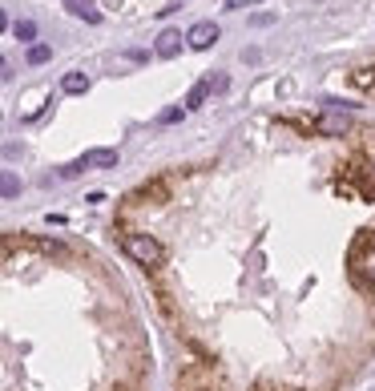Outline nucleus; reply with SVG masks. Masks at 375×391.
Wrapping results in <instances>:
<instances>
[{"label": "nucleus", "mask_w": 375, "mask_h": 391, "mask_svg": "<svg viewBox=\"0 0 375 391\" xmlns=\"http://www.w3.org/2000/svg\"><path fill=\"white\" fill-rule=\"evenodd\" d=\"M371 246H375V234H371Z\"/></svg>", "instance_id": "obj_21"}, {"label": "nucleus", "mask_w": 375, "mask_h": 391, "mask_svg": "<svg viewBox=\"0 0 375 391\" xmlns=\"http://www.w3.org/2000/svg\"><path fill=\"white\" fill-rule=\"evenodd\" d=\"M121 250L129 254L138 266H150V270L165 263V246L153 238V234H146V230H129V234L121 238Z\"/></svg>", "instance_id": "obj_1"}, {"label": "nucleus", "mask_w": 375, "mask_h": 391, "mask_svg": "<svg viewBox=\"0 0 375 391\" xmlns=\"http://www.w3.org/2000/svg\"><path fill=\"white\" fill-rule=\"evenodd\" d=\"M21 194V177L13 170H0V198H16Z\"/></svg>", "instance_id": "obj_9"}, {"label": "nucleus", "mask_w": 375, "mask_h": 391, "mask_svg": "<svg viewBox=\"0 0 375 391\" xmlns=\"http://www.w3.org/2000/svg\"><path fill=\"white\" fill-rule=\"evenodd\" d=\"M0 69H4V57H0Z\"/></svg>", "instance_id": "obj_20"}, {"label": "nucleus", "mask_w": 375, "mask_h": 391, "mask_svg": "<svg viewBox=\"0 0 375 391\" xmlns=\"http://www.w3.org/2000/svg\"><path fill=\"white\" fill-rule=\"evenodd\" d=\"M271 21H275V16H271V13H259V16H250V25H259V28H266V25H271Z\"/></svg>", "instance_id": "obj_15"}, {"label": "nucleus", "mask_w": 375, "mask_h": 391, "mask_svg": "<svg viewBox=\"0 0 375 391\" xmlns=\"http://www.w3.org/2000/svg\"><path fill=\"white\" fill-rule=\"evenodd\" d=\"M158 121H162V126H174V121H182V109H165Z\"/></svg>", "instance_id": "obj_14"}, {"label": "nucleus", "mask_w": 375, "mask_h": 391, "mask_svg": "<svg viewBox=\"0 0 375 391\" xmlns=\"http://www.w3.org/2000/svg\"><path fill=\"white\" fill-rule=\"evenodd\" d=\"M214 40H218V25H214V21H198V25L186 33V45H190V49H198V53L210 49Z\"/></svg>", "instance_id": "obj_3"}, {"label": "nucleus", "mask_w": 375, "mask_h": 391, "mask_svg": "<svg viewBox=\"0 0 375 391\" xmlns=\"http://www.w3.org/2000/svg\"><path fill=\"white\" fill-rule=\"evenodd\" d=\"M81 162H85V170L89 165H93V170H113V165H117V150H89Z\"/></svg>", "instance_id": "obj_5"}, {"label": "nucleus", "mask_w": 375, "mask_h": 391, "mask_svg": "<svg viewBox=\"0 0 375 391\" xmlns=\"http://www.w3.org/2000/svg\"><path fill=\"white\" fill-rule=\"evenodd\" d=\"M250 4H259V0H246V9H250Z\"/></svg>", "instance_id": "obj_19"}, {"label": "nucleus", "mask_w": 375, "mask_h": 391, "mask_svg": "<svg viewBox=\"0 0 375 391\" xmlns=\"http://www.w3.org/2000/svg\"><path fill=\"white\" fill-rule=\"evenodd\" d=\"M226 9H230V13H238V9H246V0H226Z\"/></svg>", "instance_id": "obj_16"}, {"label": "nucleus", "mask_w": 375, "mask_h": 391, "mask_svg": "<svg viewBox=\"0 0 375 391\" xmlns=\"http://www.w3.org/2000/svg\"><path fill=\"white\" fill-rule=\"evenodd\" d=\"M25 57H28V65H45L53 57V49H49V45H28Z\"/></svg>", "instance_id": "obj_12"}, {"label": "nucleus", "mask_w": 375, "mask_h": 391, "mask_svg": "<svg viewBox=\"0 0 375 391\" xmlns=\"http://www.w3.org/2000/svg\"><path fill=\"white\" fill-rule=\"evenodd\" d=\"M182 33H178V28H165L162 37H158V45H153V53H158V57H162V61H174L178 53H182Z\"/></svg>", "instance_id": "obj_4"}, {"label": "nucleus", "mask_w": 375, "mask_h": 391, "mask_svg": "<svg viewBox=\"0 0 375 391\" xmlns=\"http://www.w3.org/2000/svg\"><path fill=\"white\" fill-rule=\"evenodd\" d=\"M4 28H9V16H4V9H0V33H4Z\"/></svg>", "instance_id": "obj_17"}, {"label": "nucleus", "mask_w": 375, "mask_h": 391, "mask_svg": "<svg viewBox=\"0 0 375 391\" xmlns=\"http://www.w3.org/2000/svg\"><path fill=\"white\" fill-rule=\"evenodd\" d=\"M4 250H9V242H0V258H4Z\"/></svg>", "instance_id": "obj_18"}, {"label": "nucleus", "mask_w": 375, "mask_h": 391, "mask_svg": "<svg viewBox=\"0 0 375 391\" xmlns=\"http://www.w3.org/2000/svg\"><path fill=\"white\" fill-rule=\"evenodd\" d=\"M13 33H16V40H37V21H16L13 25Z\"/></svg>", "instance_id": "obj_11"}, {"label": "nucleus", "mask_w": 375, "mask_h": 391, "mask_svg": "<svg viewBox=\"0 0 375 391\" xmlns=\"http://www.w3.org/2000/svg\"><path fill=\"white\" fill-rule=\"evenodd\" d=\"M77 174H85V162H81V158H77V162H69L61 170V177H77Z\"/></svg>", "instance_id": "obj_13"}, {"label": "nucleus", "mask_w": 375, "mask_h": 391, "mask_svg": "<svg viewBox=\"0 0 375 391\" xmlns=\"http://www.w3.org/2000/svg\"><path fill=\"white\" fill-rule=\"evenodd\" d=\"M210 101V81H198V85L190 89V97H186V109H202V105Z\"/></svg>", "instance_id": "obj_8"}, {"label": "nucleus", "mask_w": 375, "mask_h": 391, "mask_svg": "<svg viewBox=\"0 0 375 391\" xmlns=\"http://www.w3.org/2000/svg\"><path fill=\"white\" fill-rule=\"evenodd\" d=\"M61 89L69 93V97H77V93H89V77H85V73H65V77H61Z\"/></svg>", "instance_id": "obj_7"}, {"label": "nucleus", "mask_w": 375, "mask_h": 391, "mask_svg": "<svg viewBox=\"0 0 375 391\" xmlns=\"http://www.w3.org/2000/svg\"><path fill=\"white\" fill-rule=\"evenodd\" d=\"M65 9L73 16H81V21H89V25H101V13L93 9V0H65Z\"/></svg>", "instance_id": "obj_6"}, {"label": "nucleus", "mask_w": 375, "mask_h": 391, "mask_svg": "<svg viewBox=\"0 0 375 391\" xmlns=\"http://www.w3.org/2000/svg\"><path fill=\"white\" fill-rule=\"evenodd\" d=\"M351 129V117L343 114V109H327L319 121H315V133H323V138H343Z\"/></svg>", "instance_id": "obj_2"}, {"label": "nucleus", "mask_w": 375, "mask_h": 391, "mask_svg": "<svg viewBox=\"0 0 375 391\" xmlns=\"http://www.w3.org/2000/svg\"><path fill=\"white\" fill-rule=\"evenodd\" d=\"M351 85L355 89H375V65H367V69H359V73H351Z\"/></svg>", "instance_id": "obj_10"}]
</instances>
